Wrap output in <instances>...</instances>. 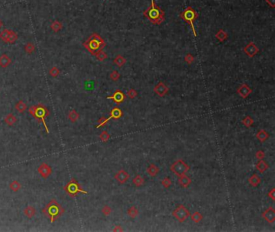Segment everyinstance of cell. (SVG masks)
<instances>
[{"label": "cell", "mask_w": 275, "mask_h": 232, "mask_svg": "<svg viewBox=\"0 0 275 232\" xmlns=\"http://www.w3.org/2000/svg\"><path fill=\"white\" fill-rule=\"evenodd\" d=\"M143 15L152 24L156 25H160L165 20V11L156 4L154 0H151V5L148 9L144 11Z\"/></svg>", "instance_id": "6da1fadb"}, {"label": "cell", "mask_w": 275, "mask_h": 232, "mask_svg": "<svg viewBox=\"0 0 275 232\" xmlns=\"http://www.w3.org/2000/svg\"><path fill=\"white\" fill-rule=\"evenodd\" d=\"M42 213H44V215L46 217H48L50 222L52 223L65 213V209L61 206V205H60L55 199H53L51 200L44 207V209H42Z\"/></svg>", "instance_id": "7a4b0ae2"}, {"label": "cell", "mask_w": 275, "mask_h": 232, "mask_svg": "<svg viewBox=\"0 0 275 232\" xmlns=\"http://www.w3.org/2000/svg\"><path fill=\"white\" fill-rule=\"evenodd\" d=\"M83 46L90 52V54L95 55L98 51L102 50L106 46V43L98 34L94 32L83 43Z\"/></svg>", "instance_id": "3957f363"}, {"label": "cell", "mask_w": 275, "mask_h": 232, "mask_svg": "<svg viewBox=\"0 0 275 232\" xmlns=\"http://www.w3.org/2000/svg\"><path fill=\"white\" fill-rule=\"evenodd\" d=\"M28 112L35 119L38 120L39 121H41L44 125L45 130L47 133H49L48 128L47 126V124L45 122V118L49 116V112L48 109L42 104H38L37 105H32L29 108Z\"/></svg>", "instance_id": "277c9868"}, {"label": "cell", "mask_w": 275, "mask_h": 232, "mask_svg": "<svg viewBox=\"0 0 275 232\" xmlns=\"http://www.w3.org/2000/svg\"><path fill=\"white\" fill-rule=\"evenodd\" d=\"M179 16L190 25L194 37H197V33H196L195 28H194V22L198 17V14L197 13V11L191 6H188L187 8H185L182 12L180 13Z\"/></svg>", "instance_id": "5b68a950"}, {"label": "cell", "mask_w": 275, "mask_h": 232, "mask_svg": "<svg viewBox=\"0 0 275 232\" xmlns=\"http://www.w3.org/2000/svg\"><path fill=\"white\" fill-rule=\"evenodd\" d=\"M65 191L66 192V193L69 195L70 197H75L78 193L81 192V193H84V194H87L88 192L85 190H84L83 188H81V186L79 184V183L75 180V179H72L71 180H69L66 184H65V188H64Z\"/></svg>", "instance_id": "8992f818"}, {"label": "cell", "mask_w": 275, "mask_h": 232, "mask_svg": "<svg viewBox=\"0 0 275 232\" xmlns=\"http://www.w3.org/2000/svg\"><path fill=\"white\" fill-rule=\"evenodd\" d=\"M170 170L171 172H173L176 176H181L182 175H185L190 170V167L183 160L178 159L171 165Z\"/></svg>", "instance_id": "52a82bcc"}, {"label": "cell", "mask_w": 275, "mask_h": 232, "mask_svg": "<svg viewBox=\"0 0 275 232\" xmlns=\"http://www.w3.org/2000/svg\"><path fill=\"white\" fill-rule=\"evenodd\" d=\"M173 216L179 222H183L190 216V212L184 205H179L173 210Z\"/></svg>", "instance_id": "ba28073f"}, {"label": "cell", "mask_w": 275, "mask_h": 232, "mask_svg": "<svg viewBox=\"0 0 275 232\" xmlns=\"http://www.w3.org/2000/svg\"><path fill=\"white\" fill-rule=\"evenodd\" d=\"M38 172L40 174V176L44 179H47L51 176L52 172V170L48 164L46 163H42L37 169Z\"/></svg>", "instance_id": "9c48e42d"}, {"label": "cell", "mask_w": 275, "mask_h": 232, "mask_svg": "<svg viewBox=\"0 0 275 232\" xmlns=\"http://www.w3.org/2000/svg\"><path fill=\"white\" fill-rule=\"evenodd\" d=\"M261 217L269 223H273L275 222V210L273 207L270 206L266 209L261 214Z\"/></svg>", "instance_id": "30bf717a"}, {"label": "cell", "mask_w": 275, "mask_h": 232, "mask_svg": "<svg viewBox=\"0 0 275 232\" xmlns=\"http://www.w3.org/2000/svg\"><path fill=\"white\" fill-rule=\"evenodd\" d=\"M244 52L249 58H253L259 52V49L253 42H249L244 48Z\"/></svg>", "instance_id": "8fae6325"}, {"label": "cell", "mask_w": 275, "mask_h": 232, "mask_svg": "<svg viewBox=\"0 0 275 232\" xmlns=\"http://www.w3.org/2000/svg\"><path fill=\"white\" fill-rule=\"evenodd\" d=\"M153 91H154V92L156 95H158L159 96L163 97V96H165V95L168 93V92H169V88H168V87H167L164 83H162V82H159L158 84H156V86L154 87Z\"/></svg>", "instance_id": "7c38bea8"}, {"label": "cell", "mask_w": 275, "mask_h": 232, "mask_svg": "<svg viewBox=\"0 0 275 232\" xmlns=\"http://www.w3.org/2000/svg\"><path fill=\"white\" fill-rule=\"evenodd\" d=\"M129 173L124 171V170H119V172H116L115 175V179L121 184L126 183L127 180H129Z\"/></svg>", "instance_id": "4fadbf2b"}, {"label": "cell", "mask_w": 275, "mask_h": 232, "mask_svg": "<svg viewBox=\"0 0 275 232\" xmlns=\"http://www.w3.org/2000/svg\"><path fill=\"white\" fill-rule=\"evenodd\" d=\"M252 92V89L247 85L246 84H241L239 88H237V93L241 96L242 98H247L251 93Z\"/></svg>", "instance_id": "5bb4252c"}, {"label": "cell", "mask_w": 275, "mask_h": 232, "mask_svg": "<svg viewBox=\"0 0 275 232\" xmlns=\"http://www.w3.org/2000/svg\"><path fill=\"white\" fill-rule=\"evenodd\" d=\"M107 99H110L113 101H115L117 105H119V104H121V103L124 101L125 96L120 90H116L114 92V94L112 96L107 97Z\"/></svg>", "instance_id": "9a60e30c"}, {"label": "cell", "mask_w": 275, "mask_h": 232, "mask_svg": "<svg viewBox=\"0 0 275 232\" xmlns=\"http://www.w3.org/2000/svg\"><path fill=\"white\" fill-rule=\"evenodd\" d=\"M11 63V59L9 56L6 54H2L0 56V67L2 68H6L10 65Z\"/></svg>", "instance_id": "2e32d148"}, {"label": "cell", "mask_w": 275, "mask_h": 232, "mask_svg": "<svg viewBox=\"0 0 275 232\" xmlns=\"http://www.w3.org/2000/svg\"><path fill=\"white\" fill-rule=\"evenodd\" d=\"M179 184L182 188H186L189 187L190 184H191V179L190 177H188L187 176H185V175H182V176H179Z\"/></svg>", "instance_id": "e0dca14e"}, {"label": "cell", "mask_w": 275, "mask_h": 232, "mask_svg": "<svg viewBox=\"0 0 275 232\" xmlns=\"http://www.w3.org/2000/svg\"><path fill=\"white\" fill-rule=\"evenodd\" d=\"M23 213H24V215L26 216L27 218L31 219V218H32V217L35 215L36 210H35V207L31 206V205H28V206H27L24 209V210H23Z\"/></svg>", "instance_id": "ac0fdd59"}, {"label": "cell", "mask_w": 275, "mask_h": 232, "mask_svg": "<svg viewBox=\"0 0 275 232\" xmlns=\"http://www.w3.org/2000/svg\"><path fill=\"white\" fill-rule=\"evenodd\" d=\"M256 168L260 173H264V172L269 168V165H268V163H267L265 161H264L263 159H260V161L256 163Z\"/></svg>", "instance_id": "d6986e66"}, {"label": "cell", "mask_w": 275, "mask_h": 232, "mask_svg": "<svg viewBox=\"0 0 275 232\" xmlns=\"http://www.w3.org/2000/svg\"><path fill=\"white\" fill-rule=\"evenodd\" d=\"M17 121V118L14 114L12 113H9L4 118V122L8 126H14Z\"/></svg>", "instance_id": "ffe728a7"}, {"label": "cell", "mask_w": 275, "mask_h": 232, "mask_svg": "<svg viewBox=\"0 0 275 232\" xmlns=\"http://www.w3.org/2000/svg\"><path fill=\"white\" fill-rule=\"evenodd\" d=\"M146 172L150 176H156L159 172V167H156L154 163H150V165L146 169Z\"/></svg>", "instance_id": "44dd1931"}, {"label": "cell", "mask_w": 275, "mask_h": 232, "mask_svg": "<svg viewBox=\"0 0 275 232\" xmlns=\"http://www.w3.org/2000/svg\"><path fill=\"white\" fill-rule=\"evenodd\" d=\"M123 116V112L121 111V109L119 108H114V109L110 111V119H119Z\"/></svg>", "instance_id": "7402d4cb"}, {"label": "cell", "mask_w": 275, "mask_h": 232, "mask_svg": "<svg viewBox=\"0 0 275 232\" xmlns=\"http://www.w3.org/2000/svg\"><path fill=\"white\" fill-rule=\"evenodd\" d=\"M256 137L257 138V139H258L260 142H265V141H266L268 138H269V135L265 130H260L257 132V134H256Z\"/></svg>", "instance_id": "603a6c76"}, {"label": "cell", "mask_w": 275, "mask_h": 232, "mask_svg": "<svg viewBox=\"0 0 275 232\" xmlns=\"http://www.w3.org/2000/svg\"><path fill=\"white\" fill-rule=\"evenodd\" d=\"M260 178L256 174H252V176H250V178L248 179V182H249V184L252 185V187H257L260 184Z\"/></svg>", "instance_id": "cb8c5ba5"}, {"label": "cell", "mask_w": 275, "mask_h": 232, "mask_svg": "<svg viewBox=\"0 0 275 232\" xmlns=\"http://www.w3.org/2000/svg\"><path fill=\"white\" fill-rule=\"evenodd\" d=\"M15 109L18 113H23L27 110V105L23 102V101L21 100V101H19L15 104Z\"/></svg>", "instance_id": "d4e9b609"}, {"label": "cell", "mask_w": 275, "mask_h": 232, "mask_svg": "<svg viewBox=\"0 0 275 232\" xmlns=\"http://www.w3.org/2000/svg\"><path fill=\"white\" fill-rule=\"evenodd\" d=\"M215 37L219 42H223L225 40H227L228 35H227V33L224 30L219 29V31L217 32V33L215 34Z\"/></svg>", "instance_id": "484cf974"}, {"label": "cell", "mask_w": 275, "mask_h": 232, "mask_svg": "<svg viewBox=\"0 0 275 232\" xmlns=\"http://www.w3.org/2000/svg\"><path fill=\"white\" fill-rule=\"evenodd\" d=\"M79 117H80L79 114L77 113V111H76L75 109H72V110H70L69 114H68V118H69V121H70L71 122H73V123L76 122L77 120L79 119Z\"/></svg>", "instance_id": "4316f807"}, {"label": "cell", "mask_w": 275, "mask_h": 232, "mask_svg": "<svg viewBox=\"0 0 275 232\" xmlns=\"http://www.w3.org/2000/svg\"><path fill=\"white\" fill-rule=\"evenodd\" d=\"M113 62H114V63H115L117 67H122L123 65H124L125 63H126L127 60H126V59H125L122 56V55H117V56L115 58V59H114V61H113Z\"/></svg>", "instance_id": "83f0119b"}, {"label": "cell", "mask_w": 275, "mask_h": 232, "mask_svg": "<svg viewBox=\"0 0 275 232\" xmlns=\"http://www.w3.org/2000/svg\"><path fill=\"white\" fill-rule=\"evenodd\" d=\"M10 31V30L9 29H4L0 32V39H1L2 41H4L5 43H8Z\"/></svg>", "instance_id": "f1b7e54d"}, {"label": "cell", "mask_w": 275, "mask_h": 232, "mask_svg": "<svg viewBox=\"0 0 275 232\" xmlns=\"http://www.w3.org/2000/svg\"><path fill=\"white\" fill-rule=\"evenodd\" d=\"M62 28H63L62 24L60 23V21L58 20L53 21L52 23V24H51V28H52V31L55 32H59L60 30H61L62 29Z\"/></svg>", "instance_id": "f546056e"}, {"label": "cell", "mask_w": 275, "mask_h": 232, "mask_svg": "<svg viewBox=\"0 0 275 232\" xmlns=\"http://www.w3.org/2000/svg\"><path fill=\"white\" fill-rule=\"evenodd\" d=\"M144 178L142 177V176H140V175H136V176H135V178L133 179V180H132V184H135L136 187L142 186V185L144 184Z\"/></svg>", "instance_id": "4dcf8cb0"}, {"label": "cell", "mask_w": 275, "mask_h": 232, "mask_svg": "<svg viewBox=\"0 0 275 232\" xmlns=\"http://www.w3.org/2000/svg\"><path fill=\"white\" fill-rule=\"evenodd\" d=\"M9 188H10V189L12 191V192H16L21 188V184H19V181L14 180V181H12L10 184H9Z\"/></svg>", "instance_id": "1f68e13d"}, {"label": "cell", "mask_w": 275, "mask_h": 232, "mask_svg": "<svg viewBox=\"0 0 275 232\" xmlns=\"http://www.w3.org/2000/svg\"><path fill=\"white\" fill-rule=\"evenodd\" d=\"M127 214L129 217H131V218H135L136 216L139 214V211H138V209L135 208V206H131L130 207L128 210H127Z\"/></svg>", "instance_id": "d6a6232c"}, {"label": "cell", "mask_w": 275, "mask_h": 232, "mask_svg": "<svg viewBox=\"0 0 275 232\" xmlns=\"http://www.w3.org/2000/svg\"><path fill=\"white\" fill-rule=\"evenodd\" d=\"M24 50L25 52L27 53V54H32V53L34 52V50H35V45H34L33 43H31V42H28V43H27L24 46Z\"/></svg>", "instance_id": "836d02e7"}, {"label": "cell", "mask_w": 275, "mask_h": 232, "mask_svg": "<svg viewBox=\"0 0 275 232\" xmlns=\"http://www.w3.org/2000/svg\"><path fill=\"white\" fill-rule=\"evenodd\" d=\"M242 123L244 124V126H246L247 128H249L252 126V124H253V120L251 117L249 116H247L244 118V119L242 120Z\"/></svg>", "instance_id": "e575fe53"}, {"label": "cell", "mask_w": 275, "mask_h": 232, "mask_svg": "<svg viewBox=\"0 0 275 232\" xmlns=\"http://www.w3.org/2000/svg\"><path fill=\"white\" fill-rule=\"evenodd\" d=\"M191 219L192 221L194 222H195V223H198V222L202 219V216L199 212L196 211L191 215Z\"/></svg>", "instance_id": "d590c367"}, {"label": "cell", "mask_w": 275, "mask_h": 232, "mask_svg": "<svg viewBox=\"0 0 275 232\" xmlns=\"http://www.w3.org/2000/svg\"><path fill=\"white\" fill-rule=\"evenodd\" d=\"M18 40V35L15 32L10 30V36H9V44H14L16 41Z\"/></svg>", "instance_id": "8d00e7d4"}, {"label": "cell", "mask_w": 275, "mask_h": 232, "mask_svg": "<svg viewBox=\"0 0 275 232\" xmlns=\"http://www.w3.org/2000/svg\"><path fill=\"white\" fill-rule=\"evenodd\" d=\"M94 56H95L96 58L98 59V61H100V62H102V61H104L106 58H107V54H106L105 52H103L102 50L98 51Z\"/></svg>", "instance_id": "74e56055"}, {"label": "cell", "mask_w": 275, "mask_h": 232, "mask_svg": "<svg viewBox=\"0 0 275 232\" xmlns=\"http://www.w3.org/2000/svg\"><path fill=\"white\" fill-rule=\"evenodd\" d=\"M49 75L50 76H52V77L56 78L59 75H60V70H59L56 67H52V68L49 70Z\"/></svg>", "instance_id": "f35d334b"}, {"label": "cell", "mask_w": 275, "mask_h": 232, "mask_svg": "<svg viewBox=\"0 0 275 232\" xmlns=\"http://www.w3.org/2000/svg\"><path fill=\"white\" fill-rule=\"evenodd\" d=\"M110 134H109L108 133H107V131H106V130H104V131H102V133L100 134V135H99L100 140L102 141V142H107V141L109 140V138H110Z\"/></svg>", "instance_id": "ab89813d"}, {"label": "cell", "mask_w": 275, "mask_h": 232, "mask_svg": "<svg viewBox=\"0 0 275 232\" xmlns=\"http://www.w3.org/2000/svg\"><path fill=\"white\" fill-rule=\"evenodd\" d=\"M109 120H110V118H109V117L108 118H106V117H101V118H100V119L98 121V126H96V127L100 128V127H102V126H105V125H106V124L108 122Z\"/></svg>", "instance_id": "60d3db41"}, {"label": "cell", "mask_w": 275, "mask_h": 232, "mask_svg": "<svg viewBox=\"0 0 275 232\" xmlns=\"http://www.w3.org/2000/svg\"><path fill=\"white\" fill-rule=\"evenodd\" d=\"M110 78L112 81L115 82L117 81V80H119V79L120 78V75H119V73L117 71H113L110 74Z\"/></svg>", "instance_id": "b9f144b4"}, {"label": "cell", "mask_w": 275, "mask_h": 232, "mask_svg": "<svg viewBox=\"0 0 275 232\" xmlns=\"http://www.w3.org/2000/svg\"><path fill=\"white\" fill-rule=\"evenodd\" d=\"M171 184H172L171 180L168 177L164 178V179L162 180V181H161V185H162V186L165 188H168L169 187H170Z\"/></svg>", "instance_id": "7bdbcfd3"}, {"label": "cell", "mask_w": 275, "mask_h": 232, "mask_svg": "<svg viewBox=\"0 0 275 232\" xmlns=\"http://www.w3.org/2000/svg\"><path fill=\"white\" fill-rule=\"evenodd\" d=\"M184 60H185V62L187 63V64L190 65L191 63L194 62V57L193 56L192 54H186L185 56V58H184Z\"/></svg>", "instance_id": "ee69618b"}, {"label": "cell", "mask_w": 275, "mask_h": 232, "mask_svg": "<svg viewBox=\"0 0 275 232\" xmlns=\"http://www.w3.org/2000/svg\"><path fill=\"white\" fill-rule=\"evenodd\" d=\"M102 213H103L105 216L110 215V213H111V209H110V207H109L108 205H104V206L102 207Z\"/></svg>", "instance_id": "f6af8a7d"}, {"label": "cell", "mask_w": 275, "mask_h": 232, "mask_svg": "<svg viewBox=\"0 0 275 232\" xmlns=\"http://www.w3.org/2000/svg\"><path fill=\"white\" fill-rule=\"evenodd\" d=\"M127 96L129 97V98L133 99L137 96V92H136L135 89H132V88H131V89H130V90L127 92Z\"/></svg>", "instance_id": "bcb514c9"}, {"label": "cell", "mask_w": 275, "mask_h": 232, "mask_svg": "<svg viewBox=\"0 0 275 232\" xmlns=\"http://www.w3.org/2000/svg\"><path fill=\"white\" fill-rule=\"evenodd\" d=\"M265 152H264V151H256V159H264V158H265Z\"/></svg>", "instance_id": "7dc6e473"}, {"label": "cell", "mask_w": 275, "mask_h": 232, "mask_svg": "<svg viewBox=\"0 0 275 232\" xmlns=\"http://www.w3.org/2000/svg\"><path fill=\"white\" fill-rule=\"evenodd\" d=\"M275 189L274 188H273V189H272V190L270 191V192H269V193H268V197H270L271 199H272V200H273V201H274L275 200Z\"/></svg>", "instance_id": "c3c4849f"}, {"label": "cell", "mask_w": 275, "mask_h": 232, "mask_svg": "<svg viewBox=\"0 0 275 232\" xmlns=\"http://www.w3.org/2000/svg\"><path fill=\"white\" fill-rule=\"evenodd\" d=\"M265 2L272 8L275 7V0H265Z\"/></svg>", "instance_id": "681fc988"}, {"label": "cell", "mask_w": 275, "mask_h": 232, "mask_svg": "<svg viewBox=\"0 0 275 232\" xmlns=\"http://www.w3.org/2000/svg\"><path fill=\"white\" fill-rule=\"evenodd\" d=\"M123 229L120 226H116L114 229H113V231H123Z\"/></svg>", "instance_id": "f907efd6"}, {"label": "cell", "mask_w": 275, "mask_h": 232, "mask_svg": "<svg viewBox=\"0 0 275 232\" xmlns=\"http://www.w3.org/2000/svg\"><path fill=\"white\" fill-rule=\"evenodd\" d=\"M2 24H2V20H1V19H0V28H1L2 27Z\"/></svg>", "instance_id": "816d5d0a"}]
</instances>
